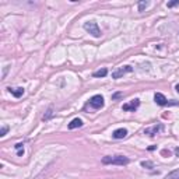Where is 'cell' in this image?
Masks as SVG:
<instances>
[{"mask_svg":"<svg viewBox=\"0 0 179 179\" xmlns=\"http://www.w3.org/2000/svg\"><path fill=\"white\" fill-rule=\"evenodd\" d=\"M129 162H130V159L123 155H113V157L108 155L102 158L103 165H127Z\"/></svg>","mask_w":179,"mask_h":179,"instance_id":"obj_1","label":"cell"},{"mask_svg":"<svg viewBox=\"0 0 179 179\" xmlns=\"http://www.w3.org/2000/svg\"><path fill=\"white\" fill-rule=\"evenodd\" d=\"M84 30H85L88 34H91L92 36H95V38H99L101 36V30H99V27H98V24L95 21L85 22V24H84Z\"/></svg>","mask_w":179,"mask_h":179,"instance_id":"obj_2","label":"cell"},{"mask_svg":"<svg viewBox=\"0 0 179 179\" xmlns=\"http://www.w3.org/2000/svg\"><path fill=\"white\" fill-rule=\"evenodd\" d=\"M103 103H105V102H103V97H102V95H94V97L88 101V105L91 106V108H94V109L103 108Z\"/></svg>","mask_w":179,"mask_h":179,"instance_id":"obj_3","label":"cell"},{"mask_svg":"<svg viewBox=\"0 0 179 179\" xmlns=\"http://www.w3.org/2000/svg\"><path fill=\"white\" fill-rule=\"evenodd\" d=\"M154 101H155L157 105L159 106H165V105H176L178 102H169V101L167 99V98L164 97V94H161V92H155V95H154Z\"/></svg>","mask_w":179,"mask_h":179,"instance_id":"obj_4","label":"cell"},{"mask_svg":"<svg viewBox=\"0 0 179 179\" xmlns=\"http://www.w3.org/2000/svg\"><path fill=\"white\" fill-rule=\"evenodd\" d=\"M131 71H133V67L129 66V64H126V66H122L117 70H115V71L112 73V78H120L122 76L127 74V73H131Z\"/></svg>","mask_w":179,"mask_h":179,"instance_id":"obj_5","label":"cell"},{"mask_svg":"<svg viewBox=\"0 0 179 179\" xmlns=\"http://www.w3.org/2000/svg\"><path fill=\"white\" fill-rule=\"evenodd\" d=\"M139 105H140V99H131L130 102H127V103H125V105L122 106V109L123 111H131V112H134L137 108H139Z\"/></svg>","mask_w":179,"mask_h":179,"instance_id":"obj_6","label":"cell"},{"mask_svg":"<svg viewBox=\"0 0 179 179\" xmlns=\"http://www.w3.org/2000/svg\"><path fill=\"white\" fill-rule=\"evenodd\" d=\"M162 129H164V126L162 125H154L151 126V127H147L144 129V134H148V136H155L158 131H161Z\"/></svg>","mask_w":179,"mask_h":179,"instance_id":"obj_7","label":"cell"},{"mask_svg":"<svg viewBox=\"0 0 179 179\" xmlns=\"http://www.w3.org/2000/svg\"><path fill=\"white\" fill-rule=\"evenodd\" d=\"M112 136H113V139H123V137H126L127 136V130L126 129H123V127H120V129H116V130L112 133Z\"/></svg>","mask_w":179,"mask_h":179,"instance_id":"obj_8","label":"cell"},{"mask_svg":"<svg viewBox=\"0 0 179 179\" xmlns=\"http://www.w3.org/2000/svg\"><path fill=\"white\" fill-rule=\"evenodd\" d=\"M8 91L11 92V95L16 98H20L24 95V88L22 87H17V88H8Z\"/></svg>","mask_w":179,"mask_h":179,"instance_id":"obj_9","label":"cell"},{"mask_svg":"<svg viewBox=\"0 0 179 179\" xmlns=\"http://www.w3.org/2000/svg\"><path fill=\"white\" fill-rule=\"evenodd\" d=\"M81 126H83V120L78 119V117L73 119L71 122L69 123V129H70V130H73V129H77V127H81Z\"/></svg>","mask_w":179,"mask_h":179,"instance_id":"obj_10","label":"cell"},{"mask_svg":"<svg viewBox=\"0 0 179 179\" xmlns=\"http://www.w3.org/2000/svg\"><path fill=\"white\" fill-rule=\"evenodd\" d=\"M106 74H108V70H106V69H101V70H98V71L92 73V76H94V77H105Z\"/></svg>","mask_w":179,"mask_h":179,"instance_id":"obj_11","label":"cell"},{"mask_svg":"<svg viewBox=\"0 0 179 179\" xmlns=\"http://www.w3.org/2000/svg\"><path fill=\"white\" fill-rule=\"evenodd\" d=\"M167 179H179V169H175L167 175Z\"/></svg>","mask_w":179,"mask_h":179,"instance_id":"obj_12","label":"cell"},{"mask_svg":"<svg viewBox=\"0 0 179 179\" xmlns=\"http://www.w3.org/2000/svg\"><path fill=\"white\" fill-rule=\"evenodd\" d=\"M141 167L144 168H148V169H151V168H154V164L151 161H143L141 162Z\"/></svg>","mask_w":179,"mask_h":179,"instance_id":"obj_13","label":"cell"},{"mask_svg":"<svg viewBox=\"0 0 179 179\" xmlns=\"http://www.w3.org/2000/svg\"><path fill=\"white\" fill-rule=\"evenodd\" d=\"M148 6V2H140L139 3V11H144V8Z\"/></svg>","mask_w":179,"mask_h":179,"instance_id":"obj_14","label":"cell"},{"mask_svg":"<svg viewBox=\"0 0 179 179\" xmlns=\"http://www.w3.org/2000/svg\"><path fill=\"white\" fill-rule=\"evenodd\" d=\"M178 4H179V0H173V2H169V3H168L167 6L171 8V7H175V6H178Z\"/></svg>","mask_w":179,"mask_h":179,"instance_id":"obj_15","label":"cell"},{"mask_svg":"<svg viewBox=\"0 0 179 179\" xmlns=\"http://www.w3.org/2000/svg\"><path fill=\"white\" fill-rule=\"evenodd\" d=\"M7 130H8V127H6V126H4V127H2V130H0V136L3 137L6 133H7Z\"/></svg>","mask_w":179,"mask_h":179,"instance_id":"obj_16","label":"cell"},{"mask_svg":"<svg viewBox=\"0 0 179 179\" xmlns=\"http://www.w3.org/2000/svg\"><path fill=\"white\" fill-rule=\"evenodd\" d=\"M14 147H16V150H17V151H20V150H24V147H22V143H18V144H16V145H14Z\"/></svg>","mask_w":179,"mask_h":179,"instance_id":"obj_17","label":"cell"},{"mask_svg":"<svg viewBox=\"0 0 179 179\" xmlns=\"http://www.w3.org/2000/svg\"><path fill=\"white\" fill-rule=\"evenodd\" d=\"M122 92H117V94H115V95H112V98H113V99H116V98H119V97H122Z\"/></svg>","mask_w":179,"mask_h":179,"instance_id":"obj_18","label":"cell"},{"mask_svg":"<svg viewBox=\"0 0 179 179\" xmlns=\"http://www.w3.org/2000/svg\"><path fill=\"white\" fill-rule=\"evenodd\" d=\"M175 154H176V155L179 157V147H178V148H176V150H175Z\"/></svg>","mask_w":179,"mask_h":179,"instance_id":"obj_19","label":"cell"},{"mask_svg":"<svg viewBox=\"0 0 179 179\" xmlns=\"http://www.w3.org/2000/svg\"><path fill=\"white\" fill-rule=\"evenodd\" d=\"M175 90H176V91H178V92H179V84H178V85H176V87H175Z\"/></svg>","mask_w":179,"mask_h":179,"instance_id":"obj_20","label":"cell"}]
</instances>
